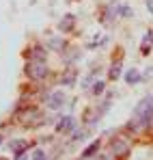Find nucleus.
Wrapping results in <instances>:
<instances>
[{"instance_id": "nucleus-10", "label": "nucleus", "mask_w": 153, "mask_h": 160, "mask_svg": "<svg viewBox=\"0 0 153 160\" xmlns=\"http://www.w3.org/2000/svg\"><path fill=\"white\" fill-rule=\"evenodd\" d=\"M50 48L52 50H63V48H65V41L58 39V37H52L50 39Z\"/></svg>"}, {"instance_id": "nucleus-5", "label": "nucleus", "mask_w": 153, "mask_h": 160, "mask_svg": "<svg viewBox=\"0 0 153 160\" xmlns=\"http://www.w3.org/2000/svg\"><path fill=\"white\" fill-rule=\"evenodd\" d=\"M56 130H58V132H71V130H74V119H71V117L60 119L58 126H56Z\"/></svg>"}, {"instance_id": "nucleus-1", "label": "nucleus", "mask_w": 153, "mask_h": 160, "mask_svg": "<svg viewBox=\"0 0 153 160\" xmlns=\"http://www.w3.org/2000/svg\"><path fill=\"white\" fill-rule=\"evenodd\" d=\"M26 74H28V78H32V80L45 78V76H48V65H45V61H28Z\"/></svg>"}, {"instance_id": "nucleus-2", "label": "nucleus", "mask_w": 153, "mask_h": 160, "mask_svg": "<svg viewBox=\"0 0 153 160\" xmlns=\"http://www.w3.org/2000/svg\"><path fill=\"white\" fill-rule=\"evenodd\" d=\"M110 149H112V156H125L129 152V138L117 136V138L110 143Z\"/></svg>"}, {"instance_id": "nucleus-6", "label": "nucleus", "mask_w": 153, "mask_h": 160, "mask_svg": "<svg viewBox=\"0 0 153 160\" xmlns=\"http://www.w3.org/2000/svg\"><path fill=\"white\" fill-rule=\"evenodd\" d=\"M74 20H76V18H74V15H71V13H67V15H65V18H63V22H60V32H69V30H71V28H74Z\"/></svg>"}, {"instance_id": "nucleus-14", "label": "nucleus", "mask_w": 153, "mask_h": 160, "mask_svg": "<svg viewBox=\"0 0 153 160\" xmlns=\"http://www.w3.org/2000/svg\"><path fill=\"white\" fill-rule=\"evenodd\" d=\"M15 160H28V156H26V152H24V154H17V156H15Z\"/></svg>"}, {"instance_id": "nucleus-16", "label": "nucleus", "mask_w": 153, "mask_h": 160, "mask_svg": "<svg viewBox=\"0 0 153 160\" xmlns=\"http://www.w3.org/2000/svg\"><path fill=\"white\" fill-rule=\"evenodd\" d=\"M0 143H2V134H0Z\"/></svg>"}, {"instance_id": "nucleus-9", "label": "nucleus", "mask_w": 153, "mask_h": 160, "mask_svg": "<svg viewBox=\"0 0 153 160\" xmlns=\"http://www.w3.org/2000/svg\"><path fill=\"white\" fill-rule=\"evenodd\" d=\"M125 80H127L129 84H136V82H138V80H140V74H138V72H136V69H129L127 74H125Z\"/></svg>"}, {"instance_id": "nucleus-13", "label": "nucleus", "mask_w": 153, "mask_h": 160, "mask_svg": "<svg viewBox=\"0 0 153 160\" xmlns=\"http://www.w3.org/2000/svg\"><path fill=\"white\" fill-rule=\"evenodd\" d=\"M32 160H45V154H43L41 149H37V152H35V156H32Z\"/></svg>"}, {"instance_id": "nucleus-18", "label": "nucleus", "mask_w": 153, "mask_h": 160, "mask_svg": "<svg viewBox=\"0 0 153 160\" xmlns=\"http://www.w3.org/2000/svg\"><path fill=\"white\" fill-rule=\"evenodd\" d=\"M82 160H84V158H82Z\"/></svg>"}, {"instance_id": "nucleus-8", "label": "nucleus", "mask_w": 153, "mask_h": 160, "mask_svg": "<svg viewBox=\"0 0 153 160\" xmlns=\"http://www.w3.org/2000/svg\"><path fill=\"white\" fill-rule=\"evenodd\" d=\"M60 82H63V84H74V82H76V72H74V69L65 72V76L60 78Z\"/></svg>"}, {"instance_id": "nucleus-7", "label": "nucleus", "mask_w": 153, "mask_h": 160, "mask_svg": "<svg viewBox=\"0 0 153 160\" xmlns=\"http://www.w3.org/2000/svg\"><path fill=\"white\" fill-rule=\"evenodd\" d=\"M99 152V141H93V145H88L84 152H82V158L86 160V158H91V156H95Z\"/></svg>"}, {"instance_id": "nucleus-17", "label": "nucleus", "mask_w": 153, "mask_h": 160, "mask_svg": "<svg viewBox=\"0 0 153 160\" xmlns=\"http://www.w3.org/2000/svg\"><path fill=\"white\" fill-rule=\"evenodd\" d=\"M0 160H7V158H0Z\"/></svg>"}, {"instance_id": "nucleus-15", "label": "nucleus", "mask_w": 153, "mask_h": 160, "mask_svg": "<svg viewBox=\"0 0 153 160\" xmlns=\"http://www.w3.org/2000/svg\"><path fill=\"white\" fill-rule=\"evenodd\" d=\"M147 4H149V11H151V13H153V0H149Z\"/></svg>"}, {"instance_id": "nucleus-4", "label": "nucleus", "mask_w": 153, "mask_h": 160, "mask_svg": "<svg viewBox=\"0 0 153 160\" xmlns=\"http://www.w3.org/2000/svg\"><path fill=\"white\" fill-rule=\"evenodd\" d=\"M28 58H30V61H45V50H43L41 46H35V48H30Z\"/></svg>"}, {"instance_id": "nucleus-12", "label": "nucleus", "mask_w": 153, "mask_h": 160, "mask_svg": "<svg viewBox=\"0 0 153 160\" xmlns=\"http://www.w3.org/2000/svg\"><path fill=\"white\" fill-rule=\"evenodd\" d=\"M103 87H106V84H103L102 80H99V82H95V84H93V93H95V95H99V93L103 91Z\"/></svg>"}, {"instance_id": "nucleus-11", "label": "nucleus", "mask_w": 153, "mask_h": 160, "mask_svg": "<svg viewBox=\"0 0 153 160\" xmlns=\"http://www.w3.org/2000/svg\"><path fill=\"white\" fill-rule=\"evenodd\" d=\"M119 76H121V63L117 61V63H114V65L110 67V78L114 80V78H119Z\"/></svg>"}, {"instance_id": "nucleus-3", "label": "nucleus", "mask_w": 153, "mask_h": 160, "mask_svg": "<svg viewBox=\"0 0 153 160\" xmlns=\"http://www.w3.org/2000/svg\"><path fill=\"white\" fill-rule=\"evenodd\" d=\"M65 104V93L63 91H54L50 98H48V106L50 108H60Z\"/></svg>"}]
</instances>
